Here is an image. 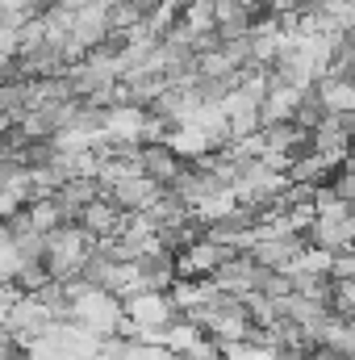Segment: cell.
I'll return each mask as SVG.
<instances>
[{"label": "cell", "mask_w": 355, "mask_h": 360, "mask_svg": "<svg viewBox=\"0 0 355 360\" xmlns=\"http://www.w3.org/2000/svg\"><path fill=\"white\" fill-rule=\"evenodd\" d=\"M314 239L322 248H351L355 243V214H318Z\"/></svg>", "instance_id": "1"}, {"label": "cell", "mask_w": 355, "mask_h": 360, "mask_svg": "<svg viewBox=\"0 0 355 360\" xmlns=\"http://www.w3.org/2000/svg\"><path fill=\"white\" fill-rule=\"evenodd\" d=\"M297 252H301L297 239H264V243H255V260L267 264V269H284V272L297 260Z\"/></svg>", "instance_id": "2"}, {"label": "cell", "mask_w": 355, "mask_h": 360, "mask_svg": "<svg viewBox=\"0 0 355 360\" xmlns=\"http://www.w3.org/2000/svg\"><path fill=\"white\" fill-rule=\"evenodd\" d=\"M80 310H84V323H88L92 331H109V327L117 323V319H113L117 306H113L109 297H100V293H88V297L80 302Z\"/></svg>", "instance_id": "3"}, {"label": "cell", "mask_w": 355, "mask_h": 360, "mask_svg": "<svg viewBox=\"0 0 355 360\" xmlns=\"http://www.w3.org/2000/svg\"><path fill=\"white\" fill-rule=\"evenodd\" d=\"M322 340L335 348V352H343V356H355V319H326V327H322Z\"/></svg>", "instance_id": "4"}, {"label": "cell", "mask_w": 355, "mask_h": 360, "mask_svg": "<svg viewBox=\"0 0 355 360\" xmlns=\"http://www.w3.org/2000/svg\"><path fill=\"white\" fill-rule=\"evenodd\" d=\"M130 310H134V319H138V323H147V327H151V323H163V319H168V306H163L159 297H138V302H134Z\"/></svg>", "instance_id": "5"}]
</instances>
